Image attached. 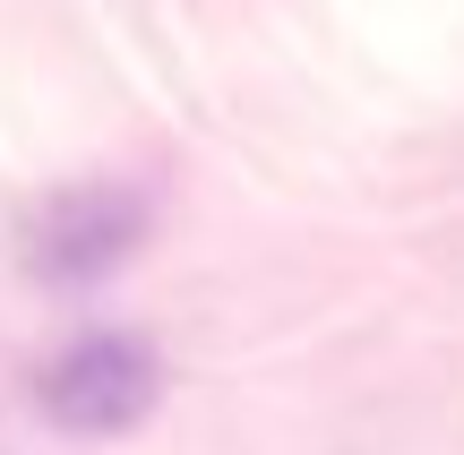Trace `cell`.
I'll return each mask as SVG.
<instances>
[{"label":"cell","mask_w":464,"mask_h":455,"mask_svg":"<svg viewBox=\"0 0 464 455\" xmlns=\"http://www.w3.org/2000/svg\"><path fill=\"white\" fill-rule=\"evenodd\" d=\"M155 232V198L138 181H61L17 215V267L34 284H103Z\"/></svg>","instance_id":"1"},{"label":"cell","mask_w":464,"mask_h":455,"mask_svg":"<svg viewBox=\"0 0 464 455\" xmlns=\"http://www.w3.org/2000/svg\"><path fill=\"white\" fill-rule=\"evenodd\" d=\"M155 404H164V361H155L147 336H121V327L78 336L34 378V412H44L52 430H69V439H121V430H138Z\"/></svg>","instance_id":"2"}]
</instances>
